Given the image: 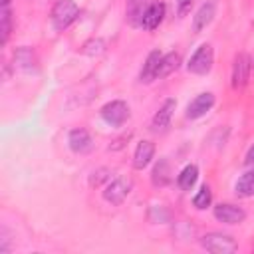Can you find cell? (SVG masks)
<instances>
[{
	"mask_svg": "<svg viewBox=\"0 0 254 254\" xmlns=\"http://www.w3.org/2000/svg\"><path fill=\"white\" fill-rule=\"evenodd\" d=\"M210 204H212V190H210L208 185H202V187L196 190V194L192 196V206H194L196 210H204V208H208Z\"/></svg>",
	"mask_w": 254,
	"mask_h": 254,
	"instance_id": "7402d4cb",
	"label": "cell"
},
{
	"mask_svg": "<svg viewBox=\"0 0 254 254\" xmlns=\"http://www.w3.org/2000/svg\"><path fill=\"white\" fill-rule=\"evenodd\" d=\"M214 103H216V97H214V93L212 91H202V93H198V95H194V99H190V103L187 105V119H200V117H204L212 107H214Z\"/></svg>",
	"mask_w": 254,
	"mask_h": 254,
	"instance_id": "52a82bcc",
	"label": "cell"
},
{
	"mask_svg": "<svg viewBox=\"0 0 254 254\" xmlns=\"http://www.w3.org/2000/svg\"><path fill=\"white\" fill-rule=\"evenodd\" d=\"M250 71H252V58L244 52L236 54L232 62V73H230L232 89H242L250 79Z\"/></svg>",
	"mask_w": 254,
	"mask_h": 254,
	"instance_id": "8992f818",
	"label": "cell"
},
{
	"mask_svg": "<svg viewBox=\"0 0 254 254\" xmlns=\"http://www.w3.org/2000/svg\"><path fill=\"white\" fill-rule=\"evenodd\" d=\"M183 60H181V54L179 52H169V54H163L161 62H159V69H157V79H165L169 77L173 71H177L181 67Z\"/></svg>",
	"mask_w": 254,
	"mask_h": 254,
	"instance_id": "2e32d148",
	"label": "cell"
},
{
	"mask_svg": "<svg viewBox=\"0 0 254 254\" xmlns=\"http://www.w3.org/2000/svg\"><path fill=\"white\" fill-rule=\"evenodd\" d=\"M175 109H177V101H175L173 97H167V99L161 103V107L157 109V113L153 115L151 129H153L155 133H163V131L169 127V123H171V119H173Z\"/></svg>",
	"mask_w": 254,
	"mask_h": 254,
	"instance_id": "8fae6325",
	"label": "cell"
},
{
	"mask_svg": "<svg viewBox=\"0 0 254 254\" xmlns=\"http://www.w3.org/2000/svg\"><path fill=\"white\" fill-rule=\"evenodd\" d=\"M129 139H131V131H129V133H125L123 137H117V139H115V141H113V143L109 145V149H111V151H117V149L125 147V143H127Z\"/></svg>",
	"mask_w": 254,
	"mask_h": 254,
	"instance_id": "484cf974",
	"label": "cell"
},
{
	"mask_svg": "<svg viewBox=\"0 0 254 254\" xmlns=\"http://www.w3.org/2000/svg\"><path fill=\"white\" fill-rule=\"evenodd\" d=\"M200 246L210 254H234L238 250V242L224 232H206L200 236Z\"/></svg>",
	"mask_w": 254,
	"mask_h": 254,
	"instance_id": "3957f363",
	"label": "cell"
},
{
	"mask_svg": "<svg viewBox=\"0 0 254 254\" xmlns=\"http://www.w3.org/2000/svg\"><path fill=\"white\" fill-rule=\"evenodd\" d=\"M99 115H101V119L107 123V125H111V127H121V125H125L127 123V119H129V105L123 101V99H111V101H107L101 109H99Z\"/></svg>",
	"mask_w": 254,
	"mask_h": 254,
	"instance_id": "5b68a950",
	"label": "cell"
},
{
	"mask_svg": "<svg viewBox=\"0 0 254 254\" xmlns=\"http://www.w3.org/2000/svg\"><path fill=\"white\" fill-rule=\"evenodd\" d=\"M171 179H173L171 177V165H169V161L165 157H161L155 163L153 171H151V181H153L155 187H167L171 183Z\"/></svg>",
	"mask_w": 254,
	"mask_h": 254,
	"instance_id": "d6986e66",
	"label": "cell"
},
{
	"mask_svg": "<svg viewBox=\"0 0 254 254\" xmlns=\"http://www.w3.org/2000/svg\"><path fill=\"white\" fill-rule=\"evenodd\" d=\"M244 165H246V169H254V145L248 149V153L244 157Z\"/></svg>",
	"mask_w": 254,
	"mask_h": 254,
	"instance_id": "4316f807",
	"label": "cell"
},
{
	"mask_svg": "<svg viewBox=\"0 0 254 254\" xmlns=\"http://www.w3.org/2000/svg\"><path fill=\"white\" fill-rule=\"evenodd\" d=\"M214 16H216V0H204L192 16V32L200 34L202 30H206L212 24Z\"/></svg>",
	"mask_w": 254,
	"mask_h": 254,
	"instance_id": "9c48e42d",
	"label": "cell"
},
{
	"mask_svg": "<svg viewBox=\"0 0 254 254\" xmlns=\"http://www.w3.org/2000/svg\"><path fill=\"white\" fill-rule=\"evenodd\" d=\"M153 159H155V143L149 139L139 141L135 147V153H133V167L137 171H143L151 165Z\"/></svg>",
	"mask_w": 254,
	"mask_h": 254,
	"instance_id": "4fadbf2b",
	"label": "cell"
},
{
	"mask_svg": "<svg viewBox=\"0 0 254 254\" xmlns=\"http://www.w3.org/2000/svg\"><path fill=\"white\" fill-rule=\"evenodd\" d=\"M192 4H194V0H175V6H177V16H179V18H185V16L190 12Z\"/></svg>",
	"mask_w": 254,
	"mask_h": 254,
	"instance_id": "d4e9b609",
	"label": "cell"
},
{
	"mask_svg": "<svg viewBox=\"0 0 254 254\" xmlns=\"http://www.w3.org/2000/svg\"><path fill=\"white\" fill-rule=\"evenodd\" d=\"M67 145L75 155H85V153H89L93 149V139H91L87 129L75 127V129H71L67 133Z\"/></svg>",
	"mask_w": 254,
	"mask_h": 254,
	"instance_id": "30bf717a",
	"label": "cell"
},
{
	"mask_svg": "<svg viewBox=\"0 0 254 254\" xmlns=\"http://www.w3.org/2000/svg\"><path fill=\"white\" fill-rule=\"evenodd\" d=\"M212 64H214V50L210 44L204 42L190 54V58L187 62V69H189V73H194V75H206V73H210Z\"/></svg>",
	"mask_w": 254,
	"mask_h": 254,
	"instance_id": "7a4b0ae2",
	"label": "cell"
},
{
	"mask_svg": "<svg viewBox=\"0 0 254 254\" xmlns=\"http://www.w3.org/2000/svg\"><path fill=\"white\" fill-rule=\"evenodd\" d=\"M10 2L12 0H0V8H10Z\"/></svg>",
	"mask_w": 254,
	"mask_h": 254,
	"instance_id": "83f0119b",
	"label": "cell"
},
{
	"mask_svg": "<svg viewBox=\"0 0 254 254\" xmlns=\"http://www.w3.org/2000/svg\"><path fill=\"white\" fill-rule=\"evenodd\" d=\"M163 54L159 50H151L141 65V71H139V81L141 83H151L157 79V69H159V62H161Z\"/></svg>",
	"mask_w": 254,
	"mask_h": 254,
	"instance_id": "5bb4252c",
	"label": "cell"
},
{
	"mask_svg": "<svg viewBox=\"0 0 254 254\" xmlns=\"http://www.w3.org/2000/svg\"><path fill=\"white\" fill-rule=\"evenodd\" d=\"M198 181V167L194 163H189L183 167V171L177 175V185L181 190H190Z\"/></svg>",
	"mask_w": 254,
	"mask_h": 254,
	"instance_id": "ffe728a7",
	"label": "cell"
},
{
	"mask_svg": "<svg viewBox=\"0 0 254 254\" xmlns=\"http://www.w3.org/2000/svg\"><path fill=\"white\" fill-rule=\"evenodd\" d=\"M14 65L20 67L22 71L26 73H32V71H38V60H36V54L32 48L28 46H20L14 50Z\"/></svg>",
	"mask_w": 254,
	"mask_h": 254,
	"instance_id": "9a60e30c",
	"label": "cell"
},
{
	"mask_svg": "<svg viewBox=\"0 0 254 254\" xmlns=\"http://www.w3.org/2000/svg\"><path fill=\"white\" fill-rule=\"evenodd\" d=\"M12 34V12L10 8H0V46H6Z\"/></svg>",
	"mask_w": 254,
	"mask_h": 254,
	"instance_id": "44dd1931",
	"label": "cell"
},
{
	"mask_svg": "<svg viewBox=\"0 0 254 254\" xmlns=\"http://www.w3.org/2000/svg\"><path fill=\"white\" fill-rule=\"evenodd\" d=\"M103 52H105V42L101 38H91L81 48V54H85V56H99Z\"/></svg>",
	"mask_w": 254,
	"mask_h": 254,
	"instance_id": "603a6c76",
	"label": "cell"
},
{
	"mask_svg": "<svg viewBox=\"0 0 254 254\" xmlns=\"http://www.w3.org/2000/svg\"><path fill=\"white\" fill-rule=\"evenodd\" d=\"M103 181H111L109 179V169H97V171H93V175L89 179V185L91 187H99Z\"/></svg>",
	"mask_w": 254,
	"mask_h": 254,
	"instance_id": "cb8c5ba5",
	"label": "cell"
},
{
	"mask_svg": "<svg viewBox=\"0 0 254 254\" xmlns=\"http://www.w3.org/2000/svg\"><path fill=\"white\" fill-rule=\"evenodd\" d=\"M151 2L149 0H127V22L133 28H141L145 10Z\"/></svg>",
	"mask_w": 254,
	"mask_h": 254,
	"instance_id": "ac0fdd59",
	"label": "cell"
},
{
	"mask_svg": "<svg viewBox=\"0 0 254 254\" xmlns=\"http://www.w3.org/2000/svg\"><path fill=\"white\" fill-rule=\"evenodd\" d=\"M77 16H79V6L73 0H58L50 12V22L54 30L64 32L77 20Z\"/></svg>",
	"mask_w": 254,
	"mask_h": 254,
	"instance_id": "6da1fadb",
	"label": "cell"
},
{
	"mask_svg": "<svg viewBox=\"0 0 254 254\" xmlns=\"http://www.w3.org/2000/svg\"><path fill=\"white\" fill-rule=\"evenodd\" d=\"M131 189H133V181L129 177H115V179L107 181V185L103 189V198H105V202L119 206L129 196Z\"/></svg>",
	"mask_w": 254,
	"mask_h": 254,
	"instance_id": "277c9868",
	"label": "cell"
},
{
	"mask_svg": "<svg viewBox=\"0 0 254 254\" xmlns=\"http://www.w3.org/2000/svg\"><path fill=\"white\" fill-rule=\"evenodd\" d=\"M252 65H254V60H252Z\"/></svg>",
	"mask_w": 254,
	"mask_h": 254,
	"instance_id": "f1b7e54d",
	"label": "cell"
},
{
	"mask_svg": "<svg viewBox=\"0 0 254 254\" xmlns=\"http://www.w3.org/2000/svg\"><path fill=\"white\" fill-rule=\"evenodd\" d=\"M212 214L222 224H240L246 218V210L238 204H232V202H218L212 208Z\"/></svg>",
	"mask_w": 254,
	"mask_h": 254,
	"instance_id": "ba28073f",
	"label": "cell"
},
{
	"mask_svg": "<svg viewBox=\"0 0 254 254\" xmlns=\"http://www.w3.org/2000/svg\"><path fill=\"white\" fill-rule=\"evenodd\" d=\"M234 194L238 198H250L254 196V169H246L238 181L234 183Z\"/></svg>",
	"mask_w": 254,
	"mask_h": 254,
	"instance_id": "e0dca14e",
	"label": "cell"
},
{
	"mask_svg": "<svg viewBox=\"0 0 254 254\" xmlns=\"http://www.w3.org/2000/svg\"><path fill=\"white\" fill-rule=\"evenodd\" d=\"M165 10H167V8H165V2H161V0H153V2L147 6V10H145L141 28H143L145 32H153V30H157V28L161 26L163 18H165Z\"/></svg>",
	"mask_w": 254,
	"mask_h": 254,
	"instance_id": "7c38bea8",
	"label": "cell"
}]
</instances>
